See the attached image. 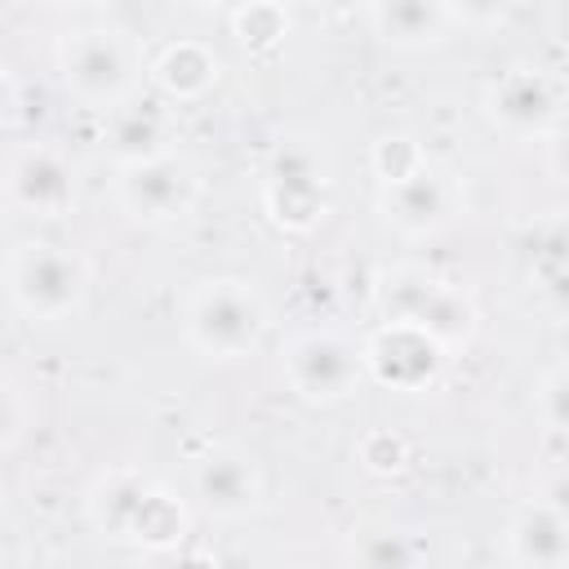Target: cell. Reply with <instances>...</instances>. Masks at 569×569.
<instances>
[{"mask_svg":"<svg viewBox=\"0 0 569 569\" xmlns=\"http://www.w3.org/2000/svg\"><path fill=\"white\" fill-rule=\"evenodd\" d=\"M369 302H373L378 325H409V329L427 333L449 360L462 356L480 333L476 298L422 262L378 267L373 284H369Z\"/></svg>","mask_w":569,"mask_h":569,"instance_id":"6da1fadb","label":"cell"},{"mask_svg":"<svg viewBox=\"0 0 569 569\" xmlns=\"http://www.w3.org/2000/svg\"><path fill=\"white\" fill-rule=\"evenodd\" d=\"M84 516L93 533H102L107 542H129L147 551H169L191 529L182 498L138 467L98 471L93 485L84 489Z\"/></svg>","mask_w":569,"mask_h":569,"instance_id":"7a4b0ae2","label":"cell"},{"mask_svg":"<svg viewBox=\"0 0 569 569\" xmlns=\"http://www.w3.org/2000/svg\"><path fill=\"white\" fill-rule=\"evenodd\" d=\"M182 342L209 365H236L267 342L271 307L240 276H209L182 293Z\"/></svg>","mask_w":569,"mask_h":569,"instance_id":"3957f363","label":"cell"},{"mask_svg":"<svg viewBox=\"0 0 569 569\" xmlns=\"http://www.w3.org/2000/svg\"><path fill=\"white\" fill-rule=\"evenodd\" d=\"M4 293L13 311L31 325H62L89 307L93 293V267L76 244L27 236L18 240L0 262Z\"/></svg>","mask_w":569,"mask_h":569,"instance_id":"277c9868","label":"cell"},{"mask_svg":"<svg viewBox=\"0 0 569 569\" xmlns=\"http://www.w3.org/2000/svg\"><path fill=\"white\" fill-rule=\"evenodd\" d=\"M53 71H58L62 93L80 111L107 116L111 107H120L124 98H133L142 89L147 62H142V49L129 31H120V27H80V31L58 40Z\"/></svg>","mask_w":569,"mask_h":569,"instance_id":"5b68a950","label":"cell"},{"mask_svg":"<svg viewBox=\"0 0 569 569\" xmlns=\"http://www.w3.org/2000/svg\"><path fill=\"white\" fill-rule=\"evenodd\" d=\"M262 213L276 231L307 236L333 209V156L316 133H284L262 164Z\"/></svg>","mask_w":569,"mask_h":569,"instance_id":"8992f818","label":"cell"},{"mask_svg":"<svg viewBox=\"0 0 569 569\" xmlns=\"http://www.w3.org/2000/svg\"><path fill=\"white\" fill-rule=\"evenodd\" d=\"M200 196H204V178H200L196 160L182 156L178 147L116 164V173H111L116 209L147 231H169V227L187 222L196 213Z\"/></svg>","mask_w":569,"mask_h":569,"instance_id":"52a82bcc","label":"cell"},{"mask_svg":"<svg viewBox=\"0 0 569 569\" xmlns=\"http://www.w3.org/2000/svg\"><path fill=\"white\" fill-rule=\"evenodd\" d=\"M280 373L284 387L311 409L347 405L365 382L360 338H347L338 329H298L280 347Z\"/></svg>","mask_w":569,"mask_h":569,"instance_id":"ba28073f","label":"cell"},{"mask_svg":"<svg viewBox=\"0 0 569 569\" xmlns=\"http://www.w3.org/2000/svg\"><path fill=\"white\" fill-rule=\"evenodd\" d=\"M373 209H378L382 227L396 231L400 240H436L467 213V191H462L458 173H449L431 160H418L400 178L378 182Z\"/></svg>","mask_w":569,"mask_h":569,"instance_id":"9c48e42d","label":"cell"},{"mask_svg":"<svg viewBox=\"0 0 569 569\" xmlns=\"http://www.w3.org/2000/svg\"><path fill=\"white\" fill-rule=\"evenodd\" d=\"M76 164L53 142H22L0 164V204L31 222H58L76 209Z\"/></svg>","mask_w":569,"mask_h":569,"instance_id":"30bf717a","label":"cell"},{"mask_svg":"<svg viewBox=\"0 0 569 569\" xmlns=\"http://www.w3.org/2000/svg\"><path fill=\"white\" fill-rule=\"evenodd\" d=\"M480 111L498 133H507L516 142H542V138L560 133L565 89L542 67H507L485 84Z\"/></svg>","mask_w":569,"mask_h":569,"instance_id":"8fae6325","label":"cell"},{"mask_svg":"<svg viewBox=\"0 0 569 569\" xmlns=\"http://www.w3.org/2000/svg\"><path fill=\"white\" fill-rule=\"evenodd\" d=\"M191 498L209 520L244 525L249 516L262 511L267 480H262V467L253 462V453H244L240 445H209L191 462Z\"/></svg>","mask_w":569,"mask_h":569,"instance_id":"7c38bea8","label":"cell"},{"mask_svg":"<svg viewBox=\"0 0 569 569\" xmlns=\"http://www.w3.org/2000/svg\"><path fill=\"white\" fill-rule=\"evenodd\" d=\"M360 351H365V382H378L391 391H422L449 365V356L409 325H378V333L365 338Z\"/></svg>","mask_w":569,"mask_h":569,"instance_id":"4fadbf2b","label":"cell"},{"mask_svg":"<svg viewBox=\"0 0 569 569\" xmlns=\"http://www.w3.org/2000/svg\"><path fill=\"white\" fill-rule=\"evenodd\" d=\"M102 147L111 156V164H129L156 151L178 147V116L173 102H164L160 93H133L120 107H111L102 116Z\"/></svg>","mask_w":569,"mask_h":569,"instance_id":"5bb4252c","label":"cell"},{"mask_svg":"<svg viewBox=\"0 0 569 569\" xmlns=\"http://www.w3.org/2000/svg\"><path fill=\"white\" fill-rule=\"evenodd\" d=\"M502 560L511 569H565L569 565V516L560 498H529L502 529Z\"/></svg>","mask_w":569,"mask_h":569,"instance_id":"9a60e30c","label":"cell"},{"mask_svg":"<svg viewBox=\"0 0 569 569\" xmlns=\"http://www.w3.org/2000/svg\"><path fill=\"white\" fill-rule=\"evenodd\" d=\"M147 80L151 89L173 102V107H187V102H200L218 89L222 80V58L204 44V40H173L164 44L151 62H147Z\"/></svg>","mask_w":569,"mask_h":569,"instance_id":"2e32d148","label":"cell"},{"mask_svg":"<svg viewBox=\"0 0 569 569\" xmlns=\"http://www.w3.org/2000/svg\"><path fill=\"white\" fill-rule=\"evenodd\" d=\"M365 18H369L378 44H387L396 53L436 49L449 31V18H445L440 0H369Z\"/></svg>","mask_w":569,"mask_h":569,"instance_id":"e0dca14e","label":"cell"},{"mask_svg":"<svg viewBox=\"0 0 569 569\" xmlns=\"http://www.w3.org/2000/svg\"><path fill=\"white\" fill-rule=\"evenodd\" d=\"M347 565H365V569H405V565H422L427 560V542H418L405 529H365L351 533L342 547Z\"/></svg>","mask_w":569,"mask_h":569,"instance_id":"ac0fdd59","label":"cell"},{"mask_svg":"<svg viewBox=\"0 0 569 569\" xmlns=\"http://www.w3.org/2000/svg\"><path fill=\"white\" fill-rule=\"evenodd\" d=\"M227 22L236 31V44L249 49V53H271L289 36V9L280 0H258V4L240 9V13H231Z\"/></svg>","mask_w":569,"mask_h":569,"instance_id":"d6986e66","label":"cell"},{"mask_svg":"<svg viewBox=\"0 0 569 569\" xmlns=\"http://www.w3.org/2000/svg\"><path fill=\"white\" fill-rule=\"evenodd\" d=\"M565 396H569V373H565V365L556 360V365L538 378V387H533V418L542 422L547 440H556V445L565 440V422H569Z\"/></svg>","mask_w":569,"mask_h":569,"instance_id":"ffe728a7","label":"cell"},{"mask_svg":"<svg viewBox=\"0 0 569 569\" xmlns=\"http://www.w3.org/2000/svg\"><path fill=\"white\" fill-rule=\"evenodd\" d=\"M445 4V18L449 27H462V31H498L511 22L516 4L520 0H440Z\"/></svg>","mask_w":569,"mask_h":569,"instance_id":"44dd1931","label":"cell"},{"mask_svg":"<svg viewBox=\"0 0 569 569\" xmlns=\"http://www.w3.org/2000/svg\"><path fill=\"white\" fill-rule=\"evenodd\" d=\"M356 458L365 471L373 476H400L409 467V445L396 436V431H369L360 445H356Z\"/></svg>","mask_w":569,"mask_h":569,"instance_id":"7402d4cb","label":"cell"},{"mask_svg":"<svg viewBox=\"0 0 569 569\" xmlns=\"http://www.w3.org/2000/svg\"><path fill=\"white\" fill-rule=\"evenodd\" d=\"M418 160H427V156H422V147H418L409 133H382V138L373 142V156H369V164H373L378 182L400 178V173H405V169H413Z\"/></svg>","mask_w":569,"mask_h":569,"instance_id":"603a6c76","label":"cell"},{"mask_svg":"<svg viewBox=\"0 0 569 569\" xmlns=\"http://www.w3.org/2000/svg\"><path fill=\"white\" fill-rule=\"evenodd\" d=\"M22 431H27V396L9 373H0V453H9L22 440Z\"/></svg>","mask_w":569,"mask_h":569,"instance_id":"cb8c5ba5","label":"cell"},{"mask_svg":"<svg viewBox=\"0 0 569 569\" xmlns=\"http://www.w3.org/2000/svg\"><path fill=\"white\" fill-rule=\"evenodd\" d=\"M302 4L316 9V13L329 18V22H347V18H356V13L369 9V0H302Z\"/></svg>","mask_w":569,"mask_h":569,"instance_id":"d4e9b609","label":"cell"},{"mask_svg":"<svg viewBox=\"0 0 569 569\" xmlns=\"http://www.w3.org/2000/svg\"><path fill=\"white\" fill-rule=\"evenodd\" d=\"M13 120H18V84H13V76L0 67V138L13 129Z\"/></svg>","mask_w":569,"mask_h":569,"instance_id":"484cf974","label":"cell"},{"mask_svg":"<svg viewBox=\"0 0 569 569\" xmlns=\"http://www.w3.org/2000/svg\"><path fill=\"white\" fill-rule=\"evenodd\" d=\"M209 9H218L222 18H231V13H240V9H249V4H258V0H204Z\"/></svg>","mask_w":569,"mask_h":569,"instance_id":"4316f807","label":"cell"},{"mask_svg":"<svg viewBox=\"0 0 569 569\" xmlns=\"http://www.w3.org/2000/svg\"><path fill=\"white\" fill-rule=\"evenodd\" d=\"M58 4H67V9H98V4H107V0H58Z\"/></svg>","mask_w":569,"mask_h":569,"instance_id":"83f0119b","label":"cell"}]
</instances>
